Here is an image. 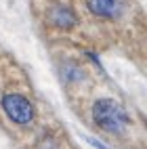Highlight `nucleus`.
<instances>
[{
  "mask_svg": "<svg viewBox=\"0 0 147 149\" xmlns=\"http://www.w3.org/2000/svg\"><path fill=\"white\" fill-rule=\"evenodd\" d=\"M93 118L103 130L107 132H122L128 126V116L122 109L120 103L111 101V99H101L93 107Z\"/></svg>",
  "mask_w": 147,
  "mask_h": 149,
  "instance_id": "nucleus-1",
  "label": "nucleus"
},
{
  "mask_svg": "<svg viewBox=\"0 0 147 149\" xmlns=\"http://www.w3.org/2000/svg\"><path fill=\"white\" fill-rule=\"evenodd\" d=\"M2 107H4L6 116L17 124H29L34 120V105L29 103L23 95H17V93L4 95Z\"/></svg>",
  "mask_w": 147,
  "mask_h": 149,
  "instance_id": "nucleus-2",
  "label": "nucleus"
},
{
  "mask_svg": "<svg viewBox=\"0 0 147 149\" xmlns=\"http://www.w3.org/2000/svg\"><path fill=\"white\" fill-rule=\"evenodd\" d=\"M88 8L101 17H116L122 11V0H88Z\"/></svg>",
  "mask_w": 147,
  "mask_h": 149,
  "instance_id": "nucleus-3",
  "label": "nucleus"
},
{
  "mask_svg": "<svg viewBox=\"0 0 147 149\" xmlns=\"http://www.w3.org/2000/svg\"><path fill=\"white\" fill-rule=\"evenodd\" d=\"M51 21L57 27H72L76 23V15L72 13V8H67L63 4H55L51 8Z\"/></svg>",
  "mask_w": 147,
  "mask_h": 149,
  "instance_id": "nucleus-4",
  "label": "nucleus"
}]
</instances>
